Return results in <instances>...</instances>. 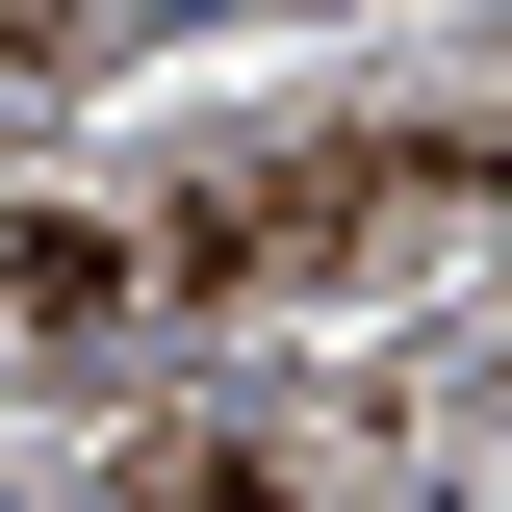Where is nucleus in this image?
I'll list each match as a JSON object with an SVG mask.
<instances>
[{"label": "nucleus", "mask_w": 512, "mask_h": 512, "mask_svg": "<svg viewBox=\"0 0 512 512\" xmlns=\"http://www.w3.org/2000/svg\"><path fill=\"white\" fill-rule=\"evenodd\" d=\"M436 205H487V128H333V154L180 180L154 231H128V282H154V308H231V282H333V256L436 231Z\"/></svg>", "instance_id": "nucleus-1"}, {"label": "nucleus", "mask_w": 512, "mask_h": 512, "mask_svg": "<svg viewBox=\"0 0 512 512\" xmlns=\"http://www.w3.org/2000/svg\"><path fill=\"white\" fill-rule=\"evenodd\" d=\"M0 308L26 333H128L154 308V282H128V205H26V231H0Z\"/></svg>", "instance_id": "nucleus-2"}, {"label": "nucleus", "mask_w": 512, "mask_h": 512, "mask_svg": "<svg viewBox=\"0 0 512 512\" xmlns=\"http://www.w3.org/2000/svg\"><path fill=\"white\" fill-rule=\"evenodd\" d=\"M103 512H308V461H256V436H128Z\"/></svg>", "instance_id": "nucleus-3"}, {"label": "nucleus", "mask_w": 512, "mask_h": 512, "mask_svg": "<svg viewBox=\"0 0 512 512\" xmlns=\"http://www.w3.org/2000/svg\"><path fill=\"white\" fill-rule=\"evenodd\" d=\"M77 26H103V0H0V77H52V52H77Z\"/></svg>", "instance_id": "nucleus-4"}]
</instances>
